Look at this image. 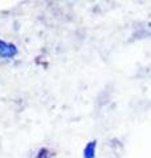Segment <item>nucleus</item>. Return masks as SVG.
Returning a JSON list of instances; mask_svg holds the SVG:
<instances>
[{"label": "nucleus", "mask_w": 151, "mask_h": 158, "mask_svg": "<svg viewBox=\"0 0 151 158\" xmlns=\"http://www.w3.org/2000/svg\"><path fill=\"white\" fill-rule=\"evenodd\" d=\"M17 54V49L13 44H8L0 40V57L3 58H12Z\"/></svg>", "instance_id": "nucleus-1"}, {"label": "nucleus", "mask_w": 151, "mask_h": 158, "mask_svg": "<svg viewBox=\"0 0 151 158\" xmlns=\"http://www.w3.org/2000/svg\"><path fill=\"white\" fill-rule=\"evenodd\" d=\"M37 158H49V153H47V149H41L40 152H38Z\"/></svg>", "instance_id": "nucleus-3"}, {"label": "nucleus", "mask_w": 151, "mask_h": 158, "mask_svg": "<svg viewBox=\"0 0 151 158\" xmlns=\"http://www.w3.org/2000/svg\"><path fill=\"white\" fill-rule=\"evenodd\" d=\"M95 149H96V141L88 142L84 149H83V157L84 158H95Z\"/></svg>", "instance_id": "nucleus-2"}]
</instances>
